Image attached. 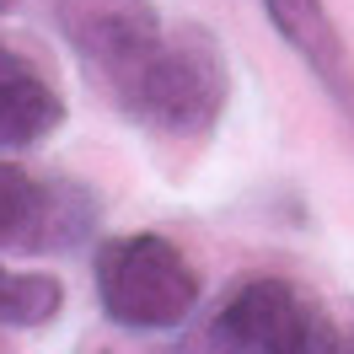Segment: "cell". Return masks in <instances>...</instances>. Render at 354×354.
<instances>
[{
    "label": "cell",
    "instance_id": "cell-4",
    "mask_svg": "<svg viewBox=\"0 0 354 354\" xmlns=\"http://www.w3.org/2000/svg\"><path fill=\"white\" fill-rule=\"evenodd\" d=\"M48 17L75 54V65L86 70V81L113 108L129 102L156 48L167 44L156 0H48Z\"/></svg>",
    "mask_w": 354,
    "mask_h": 354
},
{
    "label": "cell",
    "instance_id": "cell-9",
    "mask_svg": "<svg viewBox=\"0 0 354 354\" xmlns=\"http://www.w3.org/2000/svg\"><path fill=\"white\" fill-rule=\"evenodd\" d=\"M161 354H204V344H167Z\"/></svg>",
    "mask_w": 354,
    "mask_h": 354
},
{
    "label": "cell",
    "instance_id": "cell-7",
    "mask_svg": "<svg viewBox=\"0 0 354 354\" xmlns=\"http://www.w3.org/2000/svg\"><path fill=\"white\" fill-rule=\"evenodd\" d=\"M65 124V97L27 48L0 38V156L32 151Z\"/></svg>",
    "mask_w": 354,
    "mask_h": 354
},
{
    "label": "cell",
    "instance_id": "cell-11",
    "mask_svg": "<svg viewBox=\"0 0 354 354\" xmlns=\"http://www.w3.org/2000/svg\"><path fill=\"white\" fill-rule=\"evenodd\" d=\"M17 6H22V0H0V17H6V11H17Z\"/></svg>",
    "mask_w": 354,
    "mask_h": 354
},
{
    "label": "cell",
    "instance_id": "cell-5",
    "mask_svg": "<svg viewBox=\"0 0 354 354\" xmlns=\"http://www.w3.org/2000/svg\"><path fill=\"white\" fill-rule=\"evenodd\" d=\"M102 204L75 177H38L0 156V247L11 252H75L91 242Z\"/></svg>",
    "mask_w": 354,
    "mask_h": 354
},
{
    "label": "cell",
    "instance_id": "cell-10",
    "mask_svg": "<svg viewBox=\"0 0 354 354\" xmlns=\"http://www.w3.org/2000/svg\"><path fill=\"white\" fill-rule=\"evenodd\" d=\"M344 354H354V322H349V333H344Z\"/></svg>",
    "mask_w": 354,
    "mask_h": 354
},
{
    "label": "cell",
    "instance_id": "cell-1",
    "mask_svg": "<svg viewBox=\"0 0 354 354\" xmlns=\"http://www.w3.org/2000/svg\"><path fill=\"white\" fill-rule=\"evenodd\" d=\"M91 285L102 317L124 333H177L204 295L199 268L156 231L108 236L91 252Z\"/></svg>",
    "mask_w": 354,
    "mask_h": 354
},
{
    "label": "cell",
    "instance_id": "cell-3",
    "mask_svg": "<svg viewBox=\"0 0 354 354\" xmlns=\"http://www.w3.org/2000/svg\"><path fill=\"white\" fill-rule=\"evenodd\" d=\"M199 344L204 354H344V333L301 285L252 274L221 295Z\"/></svg>",
    "mask_w": 354,
    "mask_h": 354
},
{
    "label": "cell",
    "instance_id": "cell-6",
    "mask_svg": "<svg viewBox=\"0 0 354 354\" xmlns=\"http://www.w3.org/2000/svg\"><path fill=\"white\" fill-rule=\"evenodd\" d=\"M258 6L274 22V32L290 44V54L317 75V86L333 97V108L344 113V124L354 134V59L338 22H333L328 0H258Z\"/></svg>",
    "mask_w": 354,
    "mask_h": 354
},
{
    "label": "cell",
    "instance_id": "cell-12",
    "mask_svg": "<svg viewBox=\"0 0 354 354\" xmlns=\"http://www.w3.org/2000/svg\"><path fill=\"white\" fill-rule=\"evenodd\" d=\"M86 354H108V349H86Z\"/></svg>",
    "mask_w": 354,
    "mask_h": 354
},
{
    "label": "cell",
    "instance_id": "cell-8",
    "mask_svg": "<svg viewBox=\"0 0 354 354\" xmlns=\"http://www.w3.org/2000/svg\"><path fill=\"white\" fill-rule=\"evenodd\" d=\"M65 311V285L44 268L0 263V328H44Z\"/></svg>",
    "mask_w": 354,
    "mask_h": 354
},
{
    "label": "cell",
    "instance_id": "cell-2",
    "mask_svg": "<svg viewBox=\"0 0 354 354\" xmlns=\"http://www.w3.org/2000/svg\"><path fill=\"white\" fill-rule=\"evenodd\" d=\"M225 102H231V75L221 44L199 22H177L167 27V44L156 48L151 70L140 75V86L118 113L167 140H199L221 124Z\"/></svg>",
    "mask_w": 354,
    "mask_h": 354
}]
</instances>
